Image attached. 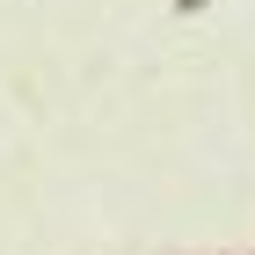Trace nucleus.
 Listing matches in <instances>:
<instances>
[]
</instances>
